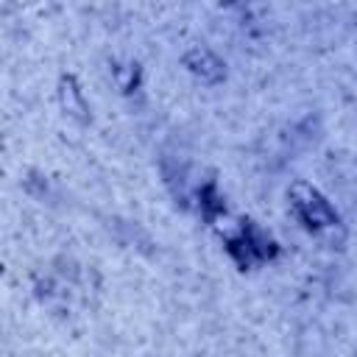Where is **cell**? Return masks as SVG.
<instances>
[{
    "instance_id": "2",
    "label": "cell",
    "mask_w": 357,
    "mask_h": 357,
    "mask_svg": "<svg viewBox=\"0 0 357 357\" xmlns=\"http://www.w3.org/2000/svg\"><path fill=\"white\" fill-rule=\"evenodd\" d=\"M290 198V209L296 215V220L307 229V231H326V229H335L340 226V215L335 212V206L307 181H296L287 192Z\"/></svg>"
},
{
    "instance_id": "4",
    "label": "cell",
    "mask_w": 357,
    "mask_h": 357,
    "mask_svg": "<svg viewBox=\"0 0 357 357\" xmlns=\"http://www.w3.org/2000/svg\"><path fill=\"white\" fill-rule=\"evenodd\" d=\"M181 64H184V70H187L192 78H198V81L206 84V86H215V84H220V81L226 78V64H223L212 50H206V47H192V50H187V53L181 56Z\"/></svg>"
},
{
    "instance_id": "3",
    "label": "cell",
    "mask_w": 357,
    "mask_h": 357,
    "mask_svg": "<svg viewBox=\"0 0 357 357\" xmlns=\"http://www.w3.org/2000/svg\"><path fill=\"white\" fill-rule=\"evenodd\" d=\"M56 98H59V106L64 112V117L75 120L78 126H86L92 120V109L84 98V89L78 84V78L73 73H64L59 78V86H56Z\"/></svg>"
},
{
    "instance_id": "5",
    "label": "cell",
    "mask_w": 357,
    "mask_h": 357,
    "mask_svg": "<svg viewBox=\"0 0 357 357\" xmlns=\"http://www.w3.org/2000/svg\"><path fill=\"white\" fill-rule=\"evenodd\" d=\"M198 198H201V212H204L206 220H215V218L223 212V198L218 195L215 181H206V184L198 190Z\"/></svg>"
},
{
    "instance_id": "1",
    "label": "cell",
    "mask_w": 357,
    "mask_h": 357,
    "mask_svg": "<svg viewBox=\"0 0 357 357\" xmlns=\"http://www.w3.org/2000/svg\"><path fill=\"white\" fill-rule=\"evenodd\" d=\"M226 251L229 257L237 262L240 271H248L254 265H262V262H271L276 254H279V245L276 240L262 231L254 220H240L237 231L226 237Z\"/></svg>"
}]
</instances>
